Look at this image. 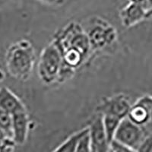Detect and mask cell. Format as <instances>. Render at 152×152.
I'll return each instance as SVG.
<instances>
[{
	"instance_id": "cell-17",
	"label": "cell",
	"mask_w": 152,
	"mask_h": 152,
	"mask_svg": "<svg viewBox=\"0 0 152 152\" xmlns=\"http://www.w3.org/2000/svg\"><path fill=\"white\" fill-rule=\"evenodd\" d=\"M146 13H147V18L152 17V0H146L145 5Z\"/></svg>"
},
{
	"instance_id": "cell-8",
	"label": "cell",
	"mask_w": 152,
	"mask_h": 152,
	"mask_svg": "<svg viewBox=\"0 0 152 152\" xmlns=\"http://www.w3.org/2000/svg\"><path fill=\"white\" fill-rule=\"evenodd\" d=\"M90 41L91 49H100L110 44L116 38V32L109 25L100 24L94 27L89 33H87Z\"/></svg>"
},
{
	"instance_id": "cell-18",
	"label": "cell",
	"mask_w": 152,
	"mask_h": 152,
	"mask_svg": "<svg viewBox=\"0 0 152 152\" xmlns=\"http://www.w3.org/2000/svg\"><path fill=\"white\" fill-rule=\"evenodd\" d=\"M40 1L55 5H61L65 2V0H40Z\"/></svg>"
},
{
	"instance_id": "cell-7",
	"label": "cell",
	"mask_w": 152,
	"mask_h": 152,
	"mask_svg": "<svg viewBox=\"0 0 152 152\" xmlns=\"http://www.w3.org/2000/svg\"><path fill=\"white\" fill-rule=\"evenodd\" d=\"M12 138L17 145H22L27 141L29 132V117L26 110L12 114Z\"/></svg>"
},
{
	"instance_id": "cell-15",
	"label": "cell",
	"mask_w": 152,
	"mask_h": 152,
	"mask_svg": "<svg viewBox=\"0 0 152 152\" xmlns=\"http://www.w3.org/2000/svg\"><path fill=\"white\" fill-rule=\"evenodd\" d=\"M108 151H113V152H128L132 151L129 148L121 143L119 141L116 139H113L109 143V148H108Z\"/></svg>"
},
{
	"instance_id": "cell-4",
	"label": "cell",
	"mask_w": 152,
	"mask_h": 152,
	"mask_svg": "<svg viewBox=\"0 0 152 152\" xmlns=\"http://www.w3.org/2000/svg\"><path fill=\"white\" fill-rule=\"evenodd\" d=\"M132 104L125 94H119L105 99L97 107V112L101 115H111L119 119L127 117Z\"/></svg>"
},
{
	"instance_id": "cell-13",
	"label": "cell",
	"mask_w": 152,
	"mask_h": 152,
	"mask_svg": "<svg viewBox=\"0 0 152 152\" xmlns=\"http://www.w3.org/2000/svg\"><path fill=\"white\" fill-rule=\"evenodd\" d=\"M12 114L0 109V129H2L8 136L12 137Z\"/></svg>"
},
{
	"instance_id": "cell-1",
	"label": "cell",
	"mask_w": 152,
	"mask_h": 152,
	"mask_svg": "<svg viewBox=\"0 0 152 152\" xmlns=\"http://www.w3.org/2000/svg\"><path fill=\"white\" fill-rule=\"evenodd\" d=\"M35 62L34 49L28 40L12 44L6 53V66L9 74L20 81L31 77Z\"/></svg>"
},
{
	"instance_id": "cell-2",
	"label": "cell",
	"mask_w": 152,
	"mask_h": 152,
	"mask_svg": "<svg viewBox=\"0 0 152 152\" xmlns=\"http://www.w3.org/2000/svg\"><path fill=\"white\" fill-rule=\"evenodd\" d=\"M63 62L61 53L53 42L44 47L38 62V75L45 84L59 81Z\"/></svg>"
},
{
	"instance_id": "cell-16",
	"label": "cell",
	"mask_w": 152,
	"mask_h": 152,
	"mask_svg": "<svg viewBox=\"0 0 152 152\" xmlns=\"http://www.w3.org/2000/svg\"><path fill=\"white\" fill-rule=\"evenodd\" d=\"M138 151H152V133L147 134Z\"/></svg>"
},
{
	"instance_id": "cell-10",
	"label": "cell",
	"mask_w": 152,
	"mask_h": 152,
	"mask_svg": "<svg viewBox=\"0 0 152 152\" xmlns=\"http://www.w3.org/2000/svg\"><path fill=\"white\" fill-rule=\"evenodd\" d=\"M0 109L13 114L26 110L21 100L6 87L0 88Z\"/></svg>"
},
{
	"instance_id": "cell-12",
	"label": "cell",
	"mask_w": 152,
	"mask_h": 152,
	"mask_svg": "<svg viewBox=\"0 0 152 152\" xmlns=\"http://www.w3.org/2000/svg\"><path fill=\"white\" fill-rule=\"evenodd\" d=\"M102 116L104 129H105L107 139L110 143L113 139L114 135L122 119L111 115H102Z\"/></svg>"
},
{
	"instance_id": "cell-6",
	"label": "cell",
	"mask_w": 152,
	"mask_h": 152,
	"mask_svg": "<svg viewBox=\"0 0 152 152\" xmlns=\"http://www.w3.org/2000/svg\"><path fill=\"white\" fill-rule=\"evenodd\" d=\"M88 134L91 141V151H108L109 142L107 139L101 114L94 119L90 123L88 126Z\"/></svg>"
},
{
	"instance_id": "cell-3",
	"label": "cell",
	"mask_w": 152,
	"mask_h": 152,
	"mask_svg": "<svg viewBox=\"0 0 152 152\" xmlns=\"http://www.w3.org/2000/svg\"><path fill=\"white\" fill-rule=\"evenodd\" d=\"M146 135L144 126H138L128 117H125L119 123L113 138L124 144L132 151H138Z\"/></svg>"
},
{
	"instance_id": "cell-9",
	"label": "cell",
	"mask_w": 152,
	"mask_h": 152,
	"mask_svg": "<svg viewBox=\"0 0 152 152\" xmlns=\"http://www.w3.org/2000/svg\"><path fill=\"white\" fill-rule=\"evenodd\" d=\"M119 17L123 26L130 28L147 18V13L143 5L129 2L120 11Z\"/></svg>"
},
{
	"instance_id": "cell-19",
	"label": "cell",
	"mask_w": 152,
	"mask_h": 152,
	"mask_svg": "<svg viewBox=\"0 0 152 152\" xmlns=\"http://www.w3.org/2000/svg\"><path fill=\"white\" fill-rule=\"evenodd\" d=\"M5 136H8V135L5 134V132H4L2 129H0V142H1V141H2Z\"/></svg>"
},
{
	"instance_id": "cell-14",
	"label": "cell",
	"mask_w": 152,
	"mask_h": 152,
	"mask_svg": "<svg viewBox=\"0 0 152 152\" xmlns=\"http://www.w3.org/2000/svg\"><path fill=\"white\" fill-rule=\"evenodd\" d=\"M77 152H89L91 151V141L89 134L86 133L84 136L81 137L79 142L78 144V146L76 148Z\"/></svg>"
},
{
	"instance_id": "cell-11",
	"label": "cell",
	"mask_w": 152,
	"mask_h": 152,
	"mask_svg": "<svg viewBox=\"0 0 152 152\" xmlns=\"http://www.w3.org/2000/svg\"><path fill=\"white\" fill-rule=\"evenodd\" d=\"M88 132V128H85L74 133L71 136H69L65 142H62L59 147H57L54 150V151L75 152L76 151V148L78 146V144L81 137L84 136Z\"/></svg>"
},
{
	"instance_id": "cell-5",
	"label": "cell",
	"mask_w": 152,
	"mask_h": 152,
	"mask_svg": "<svg viewBox=\"0 0 152 152\" xmlns=\"http://www.w3.org/2000/svg\"><path fill=\"white\" fill-rule=\"evenodd\" d=\"M127 117L135 124L144 126L152 123V96L145 94L131 106Z\"/></svg>"
}]
</instances>
